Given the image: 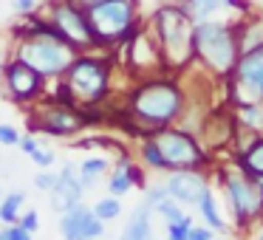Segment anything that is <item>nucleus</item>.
Listing matches in <instances>:
<instances>
[{
    "label": "nucleus",
    "instance_id": "obj_1",
    "mask_svg": "<svg viewBox=\"0 0 263 240\" xmlns=\"http://www.w3.org/2000/svg\"><path fill=\"white\" fill-rule=\"evenodd\" d=\"M184 113V88L164 76H150L139 82L127 102V116L136 125L130 133L136 136H153L161 127H170Z\"/></svg>",
    "mask_w": 263,
    "mask_h": 240
},
{
    "label": "nucleus",
    "instance_id": "obj_2",
    "mask_svg": "<svg viewBox=\"0 0 263 240\" xmlns=\"http://www.w3.org/2000/svg\"><path fill=\"white\" fill-rule=\"evenodd\" d=\"M14 57L23 59L26 65L37 71L46 79H60L71 63H74L77 51L46 23V20H34L20 31Z\"/></svg>",
    "mask_w": 263,
    "mask_h": 240
},
{
    "label": "nucleus",
    "instance_id": "obj_3",
    "mask_svg": "<svg viewBox=\"0 0 263 240\" xmlns=\"http://www.w3.org/2000/svg\"><path fill=\"white\" fill-rule=\"evenodd\" d=\"M150 31L159 40V48H161V57H164L167 68H187L195 59V48H193L195 20L187 9L173 6V3L159 6L153 14Z\"/></svg>",
    "mask_w": 263,
    "mask_h": 240
},
{
    "label": "nucleus",
    "instance_id": "obj_4",
    "mask_svg": "<svg viewBox=\"0 0 263 240\" xmlns=\"http://www.w3.org/2000/svg\"><path fill=\"white\" fill-rule=\"evenodd\" d=\"M193 48H195V57L204 63V68L212 76H227V79H232L235 65L240 59L235 23L198 20L195 31H193Z\"/></svg>",
    "mask_w": 263,
    "mask_h": 240
},
{
    "label": "nucleus",
    "instance_id": "obj_5",
    "mask_svg": "<svg viewBox=\"0 0 263 240\" xmlns=\"http://www.w3.org/2000/svg\"><path fill=\"white\" fill-rule=\"evenodd\" d=\"M68 88L71 99L82 108H93L110 93V63L102 57H91V54H77L74 63L65 68L60 76Z\"/></svg>",
    "mask_w": 263,
    "mask_h": 240
},
{
    "label": "nucleus",
    "instance_id": "obj_6",
    "mask_svg": "<svg viewBox=\"0 0 263 240\" xmlns=\"http://www.w3.org/2000/svg\"><path fill=\"white\" fill-rule=\"evenodd\" d=\"M85 14L97 48H105L116 40L127 43L139 29V0H99Z\"/></svg>",
    "mask_w": 263,
    "mask_h": 240
},
{
    "label": "nucleus",
    "instance_id": "obj_7",
    "mask_svg": "<svg viewBox=\"0 0 263 240\" xmlns=\"http://www.w3.org/2000/svg\"><path fill=\"white\" fill-rule=\"evenodd\" d=\"M150 138L159 147V153H161V158H164L170 172L173 170H201L206 164V153L198 144V138L193 133L181 130V127H173V125L161 127Z\"/></svg>",
    "mask_w": 263,
    "mask_h": 240
},
{
    "label": "nucleus",
    "instance_id": "obj_8",
    "mask_svg": "<svg viewBox=\"0 0 263 240\" xmlns=\"http://www.w3.org/2000/svg\"><path fill=\"white\" fill-rule=\"evenodd\" d=\"M223 195H227V204L232 209V217L240 229L249 226L252 221L263 215L260 209V192H257V184L252 175H246L238 164H229L223 170Z\"/></svg>",
    "mask_w": 263,
    "mask_h": 240
},
{
    "label": "nucleus",
    "instance_id": "obj_9",
    "mask_svg": "<svg viewBox=\"0 0 263 240\" xmlns=\"http://www.w3.org/2000/svg\"><path fill=\"white\" fill-rule=\"evenodd\" d=\"M46 23L74 48L77 54L88 51V48H97L93 43V31L91 23H88V14L82 9L71 6L65 0H51L46 9Z\"/></svg>",
    "mask_w": 263,
    "mask_h": 240
},
{
    "label": "nucleus",
    "instance_id": "obj_10",
    "mask_svg": "<svg viewBox=\"0 0 263 240\" xmlns=\"http://www.w3.org/2000/svg\"><path fill=\"white\" fill-rule=\"evenodd\" d=\"M99 119H102V116H91L85 108H80V105H63V102H51V99H48L46 105H40V110L34 113L31 125L40 133L63 138V136H74L82 127H88L91 122H99Z\"/></svg>",
    "mask_w": 263,
    "mask_h": 240
},
{
    "label": "nucleus",
    "instance_id": "obj_11",
    "mask_svg": "<svg viewBox=\"0 0 263 240\" xmlns=\"http://www.w3.org/2000/svg\"><path fill=\"white\" fill-rule=\"evenodd\" d=\"M3 85H6V93L20 105H31L37 99H43V91H46V76H40L31 65H26L23 59L12 57L9 63H3Z\"/></svg>",
    "mask_w": 263,
    "mask_h": 240
},
{
    "label": "nucleus",
    "instance_id": "obj_12",
    "mask_svg": "<svg viewBox=\"0 0 263 240\" xmlns=\"http://www.w3.org/2000/svg\"><path fill=\"white\" fill-rule=\"evenodd\" d=\"M232 82L238 102H263V46L249 54H240Z\"/></svg>",
    "mask_w": 263,
    "mask_h": 240
},
{
    "label": "nucleus",
    "instance_id": "obj_13",
    "mask_svg": "<svg viewBox=\"0 0 263 240\" xmlns=\"http://www.w3.org/2000/svg\"><path fill=\"white\" fill-rule=\"evenodd\" d=\"M60 234L63 240H99L105 234V223L93 215V209L77 204L60 215Z\"/></svg>",
    "mask_w": 263,
    "mask_h": 240
},
{
    "label": "nucleus",
    "instance_id": "obj_14",
    "mask_svg": "<svg viewBox=\"0 0 263 240\" xmlns=\"http://www.w3.org/2000/svg\"><path fill=\"white\" fill-rule=\"evenodd\" d=\"M167 195L181 206H195L201 195L210 189V178L201 170H173L170 178L164 181Z\"/></svg>",
    "mask_w": 263,
    "mask_h": 240
},
{
    "label": "nucleus",
    "instance_id": "obj_15",
    "mask_svg": "<svg viewBox=\"0 0 263 240\" xmlns=\"http://www.w3.org/2000/svg\"><path fill=\"white\" fill-rule=\"evenodd\" d=\"M82 192H85V187H82L80 175H77V164H65L63 170L57 172V184H54V189L48 195H51V209L54 212H68L71 206H77L82 201Z\"/></svg>",
    "mask_w": 263,
    "mask_h": 240
},
{
    "label": "nucleus",
    "instance_id": "obj_16",
    "mask_svg": "<svg viewBox=\"0 0 263 240\" xmlns=\"http://www.w3.org/2000/svg\"><path fill=\"white\" fill-rule=\"evenodd\" d=\"M119 240H153V206L147 201L142 206H136V212L130 215Z\"/></svg>",
    "mask_w": 263,
    "mask_h": 240
},
{
    "label": "nucleus",
    "instance_id": "obj_17",
    "mask_svg": "<svg viewBox=\"0 0 263 240\" xmlns=\"http://www.w3.org/2000/svg\"><path fill=\"white\" fill-rule=\"evenodd\" d=\"M235 29H238L240 54H249V51L263 46V17H252V20H243V23H235Z\"/></svg>",
    "mask_w": 263,
    "mask_h": 240
},
{
    "label": "nucleus",
    "instance_id": "obj_18",
    "mask_svg": "<svg viewBox=\"0 0 263 240\" xmlns=\"http://www.w3.org/2000/svg\"><path fill=\"white\" fill-rule=\"evenodd\" d=\"M235 164H238L246 175L260 178L263 175V136H257L246 150H240L238 158H235Z\"/></svg>",
    "mask_w": 263,
    "mask_h": 240
},
{
    "label": "nucleus",
    "instance_id": "obj_19",
    "mask_svg": "<svg viewBox=\"0 0 263 240\" xmlns=\"http://www.w3.org/2000/svg\"><path fill=\"white\" fill-rule=\"evenodd\" d=\"M235 122L243 130L255 133V136H263V102H238Z\"/></svg>",
    "mask_w": 263,
    "mask_h": 240
},
{
    "label": "nucleus",
    "instance_id": "obj_20",
    "mask_svg": "<svg viewBox=\"0 0 263 240\" xmlns=\"http://www.w3.org/2000/svg\"><path fill=\"white\" fill-rule=\"evenodd\" d=\"M195 209L201 212L204 223L212 229V232H227V221H223L221 212H218V201H215V195H212V189H206V192L201 195V201L195 204Z\"/></svg>",
    "mask_w": 263,
    "mask_h": 240
},
{
    "label": "nucleus",
    "instance_id": "obj_21",
    "mask_svg": "<svg viewBox=\"0 0 263 240\" xmlns=\"http://www.w3.org/2000/svg\"><path fill=\"white\" fill-rule=\"evenodd\" d=\"M102 172H108V161L105 158H85L82 164H77V175H80V181H82L85 189L93 187Z\"/></svg>",
    "mask_w": 263,
    "mask_h": 240
},
{
    "label": "nucleus",
    "instance_id": "obj_22",
    "mask_svg": "<svg viewBox=\"0 0 263 240\" xmlns=\"http://www.w3.org/2000/svg\"><path fill=\"white\" fill-rule=\"evenodd\" d=\"M23 204H26V192L3 195V201H0V221L3 223H17L20 212H23Z\"/></svg>",
    "mask_w": 263,
    "mask_h": 240
},
{
    "label": "nucleus",
    "instance_id": "obj_23",
    "mask_svg": "<svg viewBox=\"0 0 263 240\" xmlns=\"http://www.w3.org/2000/svg\"><path fill=\"white\" fill-rule=\"evenodd\" d=\"M232 0H187V12L193 14V20H210L218 9L229 6Z\"/></svg>",
    "mask_w": 263,
    "mask_h": 240
},
{
    "label": "nucleus",
    "instance_id": "obj_24",
    "mask_svg": "<svg viewBox=\"0 0 263 240\" xmlns=\"http://www.w3.org/2000/svg\"><path fill=\"white\" fill-rule=\"evenodd\" d=\"M93 215H97L102 223L116 221V217L122 215V201L116 198V195H108V198L97 201V204H93Z\"/></svg>",
    "mask_w": 263,
    "mask_h": 240
},
{
    "label": "nucleus",
    "instance_id": "obj_25",
    "mask_svg": "<svg viewBox=\"0 0 263 240\" xmlns=\"http://www.w3.org/2000/svg\"><path fill=\"white\" fill-rule=\"evenodd\" d=\"M139 155H142L144 167H150V170H167V164H164V158H161L159 147L153 144V138H144L142 147H139Z\"/></svg>",
    "mask_w": 263,
    "mask_h": 240
},
{
    "label": "nucleus",
    "instance_id": "obj_26",
    "mask_svg": "<svg viewBox=\"0 0 263 240\" xmlns=\"http://www.w3.org/2000/svg\"><path fill=\"white\" fill-rule=\"evenodd\" d=\"M130 189H133V184H130V178H127L125 167H114V172H110V178H108V192L116 195V198H122V195H127Z\"/></svg>",
    "mask_w": 263,
    "mask_h": 240
},
{
    "label": "nucleus",
    "instance_id": "obj_27",
    "mask_svg": "<svg viewBox=\"0 0 263 240\" xmlns=\"http://www.w3.org/2000/svg\"><path fill=\"white\" fill-rule=\"evenodd\" d=\"M153 212H159V217H164L167 223H178L184 215H187V212H184V206H181V204H176L173 198H164L161 204H156V206H153Z\"/></svg>",
    "mask_w": 263,
    "mask_h": 240
},
{
    "label": "nucleus",
    "instance_id": "obj_28",
    "mask_svg": "<svg viewBox=\"0 0 263 240\" xmlns=\"http://www.w3.org/2000/svg\"><path fill=\"white\" fill-rule=\"evenodd\" d=\"M190 226H193V217L184 215L178 223H167V240H187Z\"/></svg>",
    "mask_w": 263,
    "mask_h": 240
},
{
    "label": "nucleus",
    "instance_id": "obj_29",
    "mask_svg": "<svg viewBox=\"0 0 263 240\" xmlns=\"http://www.w3.org/2000/svg\"><path fill=\"white\" fill-rule=\"evenodd\" d=\"M54 184H57V172L51 170H40L34 175V189H40V192H51Z\"/></svg>",
    "mask_w": 263,
    "mask_h": 240
},
{
    "label": "nucleus",
    "instance_id": "obj_30",
    "mask_svg": "<svg viewBox=\"0 0 263 240\" xmlns=\"http://www.w3.org/2000/svg\"><path fill=\"white\" fill-rule=\"evenodd\" d=\"M31 161H34L40 170H51V164L57 158H54V150H46V147H37L34 153H31Z\"/></svg>",
    "mask_w": 263,
    "mask_h": 240
},
{
    "label": "nucleus",
    "instance_id": "obj_31",
    "mask_svg": "<svg viewBox=\"0 0 263 240\" xmlns=\"http://www.w3.org/2000/svg\"><path fill=\"white\" fill-rule=\"evenodd\" d=\"M17 142H20L17 127H12V125H0V144H3V147H17Z\"/></svg>",
    "mask_w": 263,
    "mask_h": 240
},
{
    "label": "nucleus",
    "instance_id": "obj_32",
    "mask_svg": "<svg viewBox=\"0 0 263 240\" xmlns=\"http://www.w3.org/2000/svg\"><path fill=\"white\" fill-rule=\"evenodd\" d=\"M17 223H20V226H23L29 234H34L37 229H40V215H37L34 209H29V212H23V215L17 217Z\"/></svg>",
    "mask_w": 263,
    "mask_h": 240
},
{
    "label": "nucleus",
    "instance_id": "obj_33",
    "mask_svg": "<svg viewBox=\"0 0 263 240\" xmlns=\"http://www.w3.org/2000/svg\"><path fill=\"white\" fill-rule=\"evenodd\" d=\"M164 198H170V195H167V187H164V184H161V187L156 184V187H147V189H144V201H147L150 206L161 204Z\"/></svg>",
    "mask_w": 263,
    "mask_h": 240
},
{
    "label": "nucleus",
    "instance_id": "obj_34",
    "mask_svg": "<svg viewBox=\"0 0 263 240\" xmlns=\"http://www.w3.org/2000/svg\"><path fill=\"white\" fill-rule=\"evenodd\" d=\"M212 237H215V232H212L206 223L204 226H195L193 223V226H190V234H187V240H212Z\"/></svg>",
    "mask_w": 263,
    "mask_h": 240
},
{
    "label": "nucleus",
    "instance_id": "obj_35",
    "mask_svg": "<svg viewBox=\"0 0 263 240\" xmlns=\"http://www.w3.org/2000/svg\"><path fill=\"white\" fill-rule=\"evenodd\" d=\"M12 9L17 14H23V17H31L37 9V0H12Z\"/></svg>",
    "mask_w": 263,
    "mask_h": 240
},
{
    "label": "nucleus",
    "instance_id": "obj_36",
    "mask_svg": "<svg viewBox=\"0 0 263 240\" xmlns=\"http://www.w3.org/2000/svg\"><path fill=\"white\" fill-rule=\"evenodd\" d=\"M17 147L23 150V153H29V155H31V153H34V150H37V147H40V142H37L34 136H20Z\"/></svg>",
    "mask_w": 263,
    "mask_h": 240
},
{
    "label": "nucleus",
    "instance_id": "obj_37",
    "mask_svg": "<svg viewBox=\"0 0 263 240\" xmlns=\"http://www.w3.org/2000/svg\"><path fill=\"white\" fill-rule=\"evenodd\" d=\"M65 3H71V6H77V9H82V12H88L91 6H97L99 0H65Z\"/></svg>",
    "mask_w": 263,
    "mask_h": 240
},
{
    "label": "nucleus",
    "instance_id": "obj_38",
    "mask_svg": "<svg viewBox=\"0 0 263 240\" xmlns=\"http://www.w3.org/2000/svg\"><path fill=\"white\" fill-rule=\"evenodd\" d=\"M255 184H257V192H260V209H263V175L255 178Z\"/></svg>",
    "mask_w": 263,
    "mask_h": 240
},
{
    "label": "nucleus",
    "instance_id": "obj_39",
    "mask_svg": "<svg viewBox=\"0 0 263 240\" xmlns=\"http://www.w3.org/2000/svg\"><path fill=\"white\" fill-rule=\"evenodd\" d=\"M0 240H12V237H9V229H6V226L0 229Z\"/></svg>",
    "mask_w": 263,
    "mask_h": 240
},
{
    "label": "nucleus",
    "instance_id": "obj_40",
    "mask_svg": "<svg viewBox=\"0 0 263 240\" xmlns=\"http://www.w3.org/2000/svg\"><path fill=\"white\" fill-rule=\"evenodd\" d=\"M257 240H263V229H260V234H257Z\"/></svg>",
    "mask_w": 263,
    "mask_h": 240
},
{
    "label": "nucleus",
    "instance_id": "obj_41",
    "mask_svg": "<svg viewBox=\"0 0 263 240\" xmlns=\"http://www.w3.org/2000/svg\"><path fill=\"white\" fill-rule=\"evenodd\" d=\"M0 76H3V63H0Z\"/></svg>",
    "mask_w": 263,
    "mask_h": 240
},
{
    "label": "nucleus",
    "instance_id": "obj_42",
    "mask_svg": "<svg viewBox=\"0 0 263 240\" xmlns=\"http://www.w3.org/2000/svg\"><path fill=\"white\" fill-rule=\"evenodd\" d=\"M0 201H3V189H0Z\"/></svg>",
    "mask_w": 263,
    "mask_h": 240
},
{
    "label": "nucleus",
    "instance_id": "obj_43",
    "mask_svg": "<svg viewBox=\"0 0 263 240\" xmlns=\"http://www.w3.org/2000/svg\"><path fill=\"white\" fill-rule=\"evenodd\" d=\"M26 240H34V237H26Z\"/></svg>",
    "mask_w": 263,
    "mask_h": 240
},
{
    "label": "nucleus",
    "instance_id": "obj_44",
    "mask_svg": "<svg viewBox=\"0 0 263 240\" xmlns=\"http://www.w3.org/2000/svg\"><path fill=\"white\" fill-rule=\"evenodd\" d=\"M212 240H215V237H212ZM221 240H223V237H221Z\"/></svg>",
    "mask_w": 263,
    "mask_h": 240
}]
</instances>
